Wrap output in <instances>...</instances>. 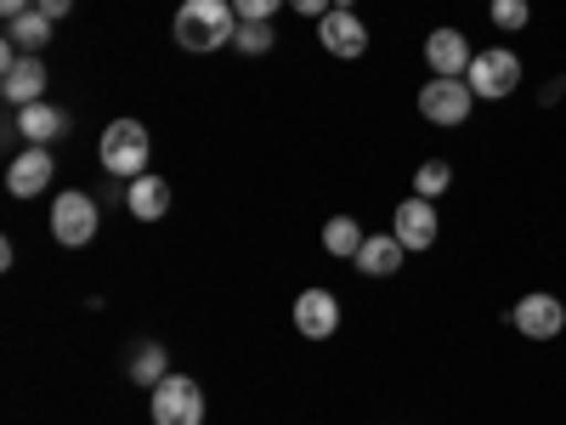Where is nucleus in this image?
I'll use <instances>...</instances> for the list:
<instances>
[{"instance_id":"14","label":"nucleus","mask_w":566,"mask_h":425,"mask_svg":"<svg viewBox=\"0 0 566 425\" xmlns=\"http://www.w3.org/2000/svg\"><path fill=\"white\" fill-rule=\"evenodd\" d=\"M125 210L136 216V221H165L170 216V182L165 176H136V182H125Z\"/></svg>"},{"instance_id":"23","label":"nucleus","mask_w":566,"mask_h":425,"mask_svg":"<svg viewBox=\"0 0 566 425\" xmlns=\"http://www.w3.org/2000/svg\"><path fill=\"white\" fill-rule=\"evenodd\" d=\"M290 0H232V12H239V23H272V12H283Z\"/></svg>"},{"instance_id":"2","label":"nucleus","mask_w":566,"mask_h":425,"mask_svg":"<svg viewBox=\"0 0 566 425\" xmlns=\"http://www.w3.org/2000/svg\"><path fill=\"white\" fill-rule=\"evenodd\" d=\"M148 154H154V136L142 120H114L103 125V142H97V159L108 176L119 182H136V176H148Z\"/></svg>"},{"instance_id":"13","label":"nucleus","mask_w":566,"mask_h":425,"mask_svg":"<svg viewBox=\"0 0 566 425\" xmlns=\"http://www.w3.org/2000/svg\"><path fill=\"white\" fill-rule=\"evenodd\" d=\"M12 131L29 142V148H52V142L69 131V114H63L57 103H29V108H18Z\"/></svg>"},{"instance_id":"16","label":"nucleus","mask_w":566,"mask_h":425,"mask_svg":"<svg viewBox=\"0 0 566 425\" xmlns=\"http://www.w3.org/2000/svg\"><path fill=\"white\" fill-rule=\"evenodd\" d=\"M45 63L40 58H18L12 69H7V80H0V91H7V103L12 108H29V103H45Z\"/></svg>"},{"instance_id":"4","label":"nucleus","mask_w":566,"mask_h":425,"mask_svg":"<svg viewBox=\"0 0 566 425\" xmlns=\"http://www.w3.org/2000/svg\"><path fill=\"white\" fill-rule=\"evenodd\" d=\"M464 80H470V91H476V103H504V97L522 91V58L504 52V45H488V52L470 58Z\"/></svg>"},{"instance_id":"26","label":"nucleus","mask_w":566,"mask_h":425,"mask_svg":"<svg viewBox=\"0 0 566 425\" xmlns=\"http://www.w3.org/2000/svg\"><path fill=\"white\" fill-rule=\"evenodd\" d=\"M29 7H34V0H0V18H7V23H12V18H23Z\"/></svg>"},{"instance_id":"28","label":"nucleus","mask_w":566,"mask_h":425,"mask_svg":"<svg viewBox=\"0 0 566 425\" xmlns=\"http://www.w3.org/2000/svg\"><path fill=\"white\" fill-rule=\"evenodd\" d=\"M335 7H340V12H357V0H335Z\"/></svg>"},{"instance_id":"5","label":"nucleus","mask_w":566,"mask_h":425,"mask_svg":"<svg viewBox=\"0 0 566 425\" xmlns=\"http://www.w3.org/2000/svg\"><path fill=\"white\" fill-rule=\"evenodd\" d=\"M148 414L154 425H205V392L193 374H165L148 397Z\"/></svg>"},{"instance_id":"17","label":"nucleus","mask_w":566,"mask_h":425,"mask_svg":"<svg viewBox=\"0 0 566 425\" xmlns=\"http://www.w3.org/2000/svg\"><path fill=\"white\" fill-rule=\"evenodd\" d=\"M170 374V352L159 346V341H136V352H130V363H125V381H136V386H159Z\"/></svg>"},{"instance_id":"12","label":"nucleus","mask_w":566,"mask_h":425,"mask_svg":"<svg viewBox=\"0 0 566 425\" xmlns=\"http://www.w3.org/2000/svg\"><path fill=\"white\" fill-rule=\"evenodd\" d=\"M295 329L306 341H328L340 329V301L328 296V290H301L295 296Z\"/></svg>"},{"instance_id":"7","label":"nucleus","mask_w":566,"mask_h":425,"mask_svg":"<svg viewBox=\"0 0 566 425\" xmlns=\"http://www.w3.org/2000/svg\"><path fill=\"white\" fill-rule=\"evenodd\" d=\"M470 58H476V45H470L464 29L442 23V29L424 34V69H431V74H442V80H464Z\"/></svg>"},{"instance_id":"24","label":"nucleus","mask_w":566,"mask_h":425,"mask_svg":"<svg viewBox=\"0 0 566 425\" xmlns=\"http://www.w3.org/2000/svg\"><path fill=\"white\" fill-rule=\"evenodd\" d=\"M290 7H295L301 18H312V23H323L328 12H335V0H290Z\"/></svg>"},{"instance_id":"1","label":"nucleus","mask_w":566,"mask_h":425,"mask_svg":"<svg viewBox=\"0 0 566 425\" xmlns=\"http://www.w3.org/2000/svg\"><path fill=\"white\" fill-rule=\"evenodd\" d=\"M232 34H239L232 0H181L176 7V45L181 52H216V45H232Z\"/></svg>"},{"instance_id":"25","label":"nucleus","mask_w":566,"mask_h":425,"mask_svg":"<svg viewBox=\"0 0 566 425\" xmlns=\"http://www.w3.org/2000/svg\"><path fill=\"white\" fill-rule=\"evenodd\" d=\"M34 12H45L52 23H63V18L74 12V0H34Z\"/></svg>"},{"instance_id":"21","label":"nucleus","mask_w":566,"mask_h":425,"mask_svg":"<svg viewBox=\"0 0 566 425\" xmlns=\"http://www.w3.org/2000/svg\"><path fill=\"white\" fill-rule=\"evenodd\" d=\"M488 18H493L499 34H522L533 23V7L527 0H488Z\"/></svg>"},{"instance_id":"18","label":"nucleus","mask_w":566,"mask_h":425,"mask_svg":"<svg viewBox=\"0 0 566 425\" xmlns=\"http://www.w3.org/2000/svg\"><path fill=\"white\" fill-rule=\"evenodd\" d=\"M52 29H57L52 18H45V12H34V7H29L23 18H12V23H7V40L18 45L23 58H40V52H45V40H52Z\"/></svg>"},{"instance_id":"3","label":"nucleus","mask_w":566,"mask_h":425,"mask_svg":"<svg viewBox=\"0 0 566 425\" xmlns=\"http://www.w3.org/2000/svg\"><path fill=\"white\" fill-rule=\"evenodd\" d=\"M470 108H476V91H470V80H442L431 74L419 85V120L437 125V131H459L470 125Z\"/></svg>"},{"instance_id":"9","label":"nucleus","mask_w":566,"mask_h":425,"mask_svg":"<svg viewBox=\"0 0 566 425\" xmlns=\"http://www.w3.org/2000/svg\"><path fill=\"white\" fill-rule=\"evenodd\" d=\"M391 232L408 245V250H431L437 239H442V216H437V205L431 199H419V194H408L402 205H397V216H391Z\"/></svg>"},{"instance_id":"20","label":"nucleus","mask_w":566,"mask_h":425,"mask_svg":"<svg viewBox=\"0 0 566 425\" xmlns=\"http://www.w3.org/2000/svg\"><path fill=\"white\" fill-rule=\"evenodd\" d=\"M448 187H453V165H448V159H424V165L413 170V194H419V199L437 205Z\"/></svg>"},{"instance_id":"8","label":"nucleus","mask_w":566,"mask_h":425,"mask_svg":"<svg viewBox=\"0 0 566 425\" xmlns=\"http://www.w3.org/2000/svg\"><path fill=\"white\" fill-rule=\"evenodd\" d=\"M510 323L522 329L527 341H555L560 329H566V307L549 290H533V296H522V301L510 307Z\"/></svg>"},{"instance_id":"11","label":"nucleus","mask_w":566,"mask_h":425,"mask_svg":"<svg viewBox=\"0 0 566 425\" xmlns=\"http://www.w3.org/2000/svg\"><path fill=\"white\" fill-rule=\"evenodd\" d=\"M317 40H323V52H328V58H346V63H357V58L368 52V29H363V18H357V12H340V7L317 23Z\"/></svg>"},{"instance_id":"6","label":"nucleus","mask_w":566,"mask_h":425,"mask_svg":"<svg viewBox=\"0 0 566 425\" xmlns=\"http://www.w3.org/2000/svg\"><path fill=\"white\" fill-rule=\"evenodd\" d=\"M97 221H103V205L91 194H80V187H69V194H57V205H52V239L63 250H85L91 239H97Z\"/></svg>"},{"instance_id":"27","label":"nucleus","mask_w":566,"mask_h":425,"mask_svg":"<svg viewBox=\"0 0 566 425\" xmlns=\"http://www.w3.org/2000/svg\"><path fill=\"white\" fill-rule=\"evenodd\" d=\"M560 97H566V80H560V74H555V80H549V85H544V103H560Z\"/></svg>"},{"instance_id":"15","label":"nucleus","mask_w":566,"mask_h":425,"mask_svg":"<svg viewBox=\"0 0 566 425\" xmlns=\"http://www.w3.org/2000/svg\"><path fill=\"white\" fill-rule=\"evenodd\" d=\"M402 261H408V245L397 239V232H374V239H363V250H357V272H368V278H397Z\"/></svg>"},{"instance_id":"19","label":"nucleus","mask_w":566,"mask_h":425,"mask_svg":"<svg viewBox=\"0 0 566 425\" xmlns=\"http://www.w3.org/2000/svg\"><path fill=\"white\" fill-rule=\"evenodd\" d=\"M363 239H368V232L357 227V216H328L323 221V250L335 256V261H357Z\"/></svg>"},{"instance_id":"22","label":"nucleus","mask_w":566,"mask_h":425,"mask_svg":"<svg viewBox=\"0 0 566 425\" xmlns=\"http://www.w3.org/2000/svg\"><path fill=\"white\" fill-rule=\"evenodd\" d=\"M272 23H239V34H232V45H239L244 58H266L272 52Z\"/></svg>"},{"instance_id":"10","label":"nucleus","mask_w":566,"mask_h":425,"mask_svg":"<svg viewBox=\"0 0 566 425\" xmlns=\"http://www.w3.org/2000/svg\"><path fill=\"white\" fill-rule=\"evenodd\" d=\"M52 176H57L52 148H23V154L7 165V194H12V199H34V194H45V187H52Z\"/></svg>"}]
</instances>
